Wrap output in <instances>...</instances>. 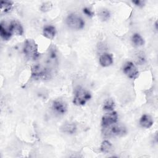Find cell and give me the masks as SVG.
Instances as JSON below:
<instances>
[{
	"instance_id": "12",
	"label": "cell",
	"mask_w": 158,
	"mask_h": 158,
	"mask_svg": "<svg viewBox=\"0 0 158 158\" xmlns=\"http://www.w3.org/2000/svg\"><path fill=\"white\" fill-rule=\"evenodd\" d=\"M139 124L143 128H149L153 125V120L149 115L144 114L139 120Z\"/></svg>"
},
{
	"instance_id": "8",
	"label": "cell",
	"mask_w": 158,
	"mask_h": 158,
	"mask_svg": "<svg viewBox=\"0 0 158 158\" xmlns=\"http://www.w3.org/2000/svg\"><path fill=\"white\" fill-rule=\"evenodd\" d=\"M52 109L53 111L59 115L64 114L67 109V104L62 100H55L52 104Z\"/></svg>"
},
{
	"instance_id": "15",
	"label": "cell",
	"mask_w": 158,
	"mask_h": 158,
	"mask_svg": "<svg viewBox=\"0 0 158 158\" xmlns=\"http://www.w3.org/2000/svg\"><path fill=\"white\" fill-rule=\"evenodd\" d=\"M131 41L134 46L139 47L142 46L144 44V41L143 37L139 33H134L131 37Z\"/></svg>"
},
{
	"instance_id": "13",
	"label": "cell",
	"mask_w": 158,
	"mask_h": 158,
	"mask_svg": "<svg viewBox=\"0 0 158 158\" xmlns=\"http://www.w3.org/2000/svg\"><path fill=\"white\" fill-rule=\"evenodd\" d=\"M60 130L64 133L72 135L75 133L77 130V127L75 124L73 123L67 122L62 125V126L60 128Z\"/></svg>"
},
{
	"instance_id": "7",
	"label": "cell",
	"mask_w": 158,
	"mask_h": 158,
	"mask_svg": "<svg viewBox=\"0 0 158 158\" xmlns=\"http://www.w3.org/2000/svg\"><path fill=\"white\" fill-rule=\"evenodd\" d=\"M115 123L107 127V128H109V132H108L109 134L112 136H123L125 134H126L127 133L126 128L122 125L115 124Z\"/></svg>"
},
{
	"instance_id": "20",
	"label": "cell",
	"mask_w": 158,
	"mask_h": 158,
	"mask_svg": "<svg viewBox=\"0 0 158 158\" xmlns=\"http://www.w3.org/2000/svg\"><path fill=\"white\" fill-rule=\"evenodd\" d=\"M52 4L51 2H45L41 4L40 7V10L43 12H46L52 9Z\"/></svg>"
},
{
	"instance_id": "16",
	"label": "cell",
	"mask_w": 158,
	"mask_h": 158,
	"mask_svg": "<svg viewBox=\"0 0 158 158\" xmlns=\"http://www.w3.org/2000/svg\"><path fill=\"white\" fill-rule=\"evenodd\" d=\"M13 6V2L10 1H2L1 2V10L4 12H9Z\"/></svg>"
},
{
	"instance_id": "10",
	"label": "cell",
	"mask_w": 158,
	"mask_h": 158,
	"mask_svg": "<svg viewBox=\"0 0 158 158\" xmlns=\"http://www.w3.org/2000/svg\"><path fill=\"white\" fill-rule=\"evenodd\" d=\"M99 64L102 67H107L113 64V57L112 54L104 53L99 57Z\"/></svg>"
},
{
	"instance_id": "23",
	"label": "cell",
	"mask_w": 158,
	"mask_h": 158,
	"mask_svg": "<svg viewBox=\"0 0 158 158\" xmlns=\"http://www.w3.org/2000/svg\"><path fill=\"white\" fill-rule=\"evenodd\" d=\"M132 2L138 7H142L144 6L145 2L144 1H140V0H136V1H132Z\"/></svg>"
},
{
	"instance_id": "5",
	"label": "cell",
	"mask_w": 158,
	"mask_h": 158,
	"mask_svg": "<svg viewBox=\"0 0 158 158\" xmlns=\"http://www.w3.org/2000/svg\"><path fill=\"white\" fill-rule=\"evenodd\" d=\"M118 120V115L116 112L111 111L105 114L102 117L101 125L103 128H106L115 123Z\"/></svg>"
},
{
	"instance_id": "2",
	"label": "cell",
	"mask_w": 158,
	"mask_h": 158,
	"mask_svg": "<svg viewBox=\"0 0 158 158\" xmlns=\"http://www.w3.org/2000/svg\"><path fill=\"white\" fill-rule=\"evenodd\" d=\"M23 52L29 59L35 60L40 56L38 45L32 39H28L24 43Z\"/></svg>"
},
{
	"instance_id": "21",
	"label": "cell",
	"mask_w": 158,
	"mask_h": 158,
	"mask_svg": "<svg viewBox=\"0 0 158 158\" xmlns=\"http://www.w3.org/2000/svg\"><path fill=\"white\" fill-rule=\"evenodd\" d=\"M136 61L138 64H143L145 62V57L144 54L143 53H138L136 56Z\"/></svg>"
},
{
	"instance_id": "6",
	"label": "cell",
	"mask_w": 158,
	"mask_h": 158,
	"mask_svg": "<svg viewBox=\"0 0 158 158\" xmlns=\"http://www.w3.org/2000/svg\"><path fill=\"white\" fill-rule=\"evenodd\" d=\"M123 73L130 78L135 79L139 76V72L132 62H127L123 67Z\"/></svg>"
},
{
	"instance_id": "14",
	"label": "cell",
	"mask_w": 158,
	"mask_h": 158,
	"mask_svg": "<svg viewBox=\"0 0 158 158\" xmlns=\"http://www.w3.org/2000/svg\"><path fill=\"white\" fill-rule=\"evenodd\" d=\"M0 35L4 40H9L12 35V33L10 31L9 28L7 29L4 26L3 22H1L0 24Z\"/></svg>"
},
{
	"instance_id": "4",
	"label": "cell",
	"mask_w": 158,
	"mask_h": 158,
	"mask_svg": "<svg viewBox=\"0 0 158 158\" xmlns=\"http://www.w3.org/2000/svg\"><path fill=\"white\" fill-rule=\"evenodd\" d=\"M31 77L36 80L47 79L50 75L48 69L39 64H36L31 66Z\"/></svg>"
},
{
	"instance_id": "9",
	"label": "cell",
	"mask_w": 158,
	"mask_h": 158,
	"mask_svg": "<svg viewBox=\"0 0 158 158\" xmlns=\"http://www.w3.org/2000/svg\"><path fill=\"white\" fill-rule=\"evenodd\" d=\"M9 28L12 34L14 33L16 35L21 36L23 33V28L21 23L17 20L12 21L10 23Z\"/></svg>"
},
{
	"instance_id": "19",
	"label": "cell",
	"mask_w": 158,
	"mask_h": 158,
	"mask_svg": "<svg viewBox=\"0 0 158 158\" xmlns=\"http://www.w3.org/2000/svg\"><path fill=\"white\" fill-rule=\"evenodd\" d=\"M112 150V144L107 140L102 141L101 145V151L104 153H109Z\"/></svg>"
},
{
	"instance_id": "22",
	"label": "cell",
	"mask_w": 158,
	"mask_h": 158,
	"mask_svg": "<svg viewBox=\"0 0 158 158\" xmlns=\"http://www.w3.org/2000/svg\"><path fill=\"white\" fill-rule=\"evenodd\" d=\"M83 12L88 17H92L94 15V12L89 7H84L83 9Z\"/></svg>"
},
{
	"instance_id": "17",
	"label": "cell",
	"mask_w": 158,
	"mask_h": 158,
	"mask_svg": "<svg viewBox=\"0 0 158 158\" xmlns=\"http://www.w3.org/2000/svg\"><path fill=\"white\" fill-rule=\"evenodd\" d=\"M98 17L102 21H107L110 17V12L106 9H101L98 13Z\"/></svg>"
},
{
	"instance_id": "1",
	"label": "cell",
	"mask_w": 158,
	"mask_h": 158,
	"mask_svg": "<svg viewBox=\"0 0 158 158\" xmlns=\"http://www.w3.org/2000/svg\"><path fill=\"white\" fill-rule=\"evenodd\" d=\"M91 98V94L89 91L78 86L74 91L73 103L76 106H84Z\"/></svg>"
},
{
	"instance_id": "3",
	"label": "cell",
	"mask_w": 158,
	"mask_h": 158,
	"mask_svg": "<svg viewBox=\"0 0 158 158\" xmlns=\"http://www.w3.org/2000/svg\"><path fill=\"white\" fill-rule=\"evenodd\" d=\"M67 26L73 30H81L85 27V22L83 19L76 14H70L66 18Z\"/></svg>"
},
{
	"instance_id": "18",
	"label": "cell",
	"mask_w": 158,
	"mask_h": 158,
	"mask_svg": "<svg viewBox=\"0 0 158 158\" xmlns=\"http://www.w3.org/2000/svg\"><path fill=\"white\" fill-rule=\"evenodd\" d=\"M115 107V102L112 99H107L105 101L103 106V109L105 111L111 112L113 111Z\"/></svg>"
},
{
	"instance_id": "11",
	"label": "cell",
	"mask_w": 158,
	"mask_h": 158,
	"mask_svg": "<svg viewBox=\"0 0 158 158\" xmlns=\"http://www.w3.org/2000/svg\"><path fill=\"white\" fill-rule=\"evenodd\" d=\"M56 34V28L52 25H47L43 28V36L49 40H52Z\"/></svg>"
}]
</instances>
